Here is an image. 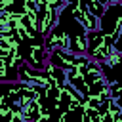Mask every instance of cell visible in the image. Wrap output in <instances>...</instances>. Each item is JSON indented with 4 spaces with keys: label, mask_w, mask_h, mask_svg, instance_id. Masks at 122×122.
<instances>
[{
    "label": "cell",
    "mask_w": 122,
    "mask_h": 122,
    "mask_svg": "<svg viewBox=\"0 0 122 122\" xmlns=\"http://www.w3.org/2000/svg\"><path fill=\"white\" fill-rule=\"evenodd\" d=\"M59 27L65 30V36H67V51H71L74 55H86L88 53V34L90 32L72 15L69 4L59 13Z\"/></svg>",
    "instance_id": "cell-1"
},
{
    "label": "cell",
    "mask_w": 122,
    "mask_h": 122,
    "mask_svg": "<svg viewBox=\"0 0 122 122\" xmlns=\"http://www.w3.org/2000/svg\"><path fill=\"white\" fill-rule=\"evenodd\" d=\"M114 44L116 40L109 34H103L101 30H93L88 34V57L97 61L99 65L101 63H107V59L111 57L112 50H114Z\"/></svg>",
    "instance_id": "cell-2"
},
{
    "label": "cell",
    "mask_w": 122,
    "mask_h": 122,
    "mask_svg": "<svg viewBox=\"0 0 122 122\" xmlns=\"http://www.w3.org/2000/svg\"><path fill=\"white\" fill-rule=\"evenodd\" d=\"M59 10L51 8L48 0H38V30L46 38L59 25Z\"/></svg>",
    "instance_id": "cell-3"
},
{
    "label": "cell",
    "mask_w": 122,
    "mask_h": 122,
    "mask_svg": "<svg viewBox=\"0 0 122 122\" xmlns=\"http://www.w3.org/2000/svg\"><path fill=\"white\" fill-rule=\"evenodd\" d=\"M120 21H122V0H111L105 15L99 19V30L114 38V32Z\"/></svg>",
    "instance_id": "cell-4"
},
{
    "label": "cell",
    "mask_w": 122,
    "mask_h": 122,
    "mask_svg": "<svg viewBox=\"0 0 122 122\" xmlns=\"http://www.w3.org/2000/svg\"><path fill=\"white\" fill-rule=\"evenodd\" d=\"M69 8L72 11V15L86 27L88 32H93V30H99V19L90 11L88 8V2L86 0H69Z\"/></svg>",
    "instance_id": "cell-5"
},
{
    "label": "cell",
    "mask_w": 122,
    "mask_h": 122,
    "mask_svg": "<svg viewBox=\"0 0 122 122\" xmlns=\"http://www.w3.org/2000/svg\"><path fill=\"white\" fill-rule=\"evenodd\" d=\"M51 65L59 67L61 71L69 72L71 69H76V61H78V55L67 51V50H55L50 53V59H48Z\"/></svg>",
    "instance_id": "cell-6"
},
{
    "label": "cell",
    "mask_w": 122,
    "mask_h": 122,
    "mask_svg": "<svg viewBox=\"0 0 122 122\" xmlns=\"http://www.w3.org/2000/svg\"><path fill=\"white\" fill-rule=\"evenodd\" d=\"M46 50H48V53H51L55 50H67V36L59 25L46 36Z\"/></svg>",
    "instance_id": "cell-7"
},
{
    "label": "cell",
    "mask_w": 122,
    "mask_h": 122,
    "mask_svg": "<svg viewBox=\"0 0 122 122\" xmlns=\"http://www.w3.org/2000/svg\"><path fill=\"white\" fill-rule=\"evenodd\" d=\"M0 82L6 84L19 82V67H15L8 57H0Z\"/></svg>",
    "instance_id": "cell-8"
},
{
    "label": "cell",
    "mask_w": 122,
    "mask_h": 122,
    "mask_svg": "<svg viewBox=\"0 0 122 122\" xmlns=\"http://www.w3.org/2000/svg\"><path fill=\"white\" fill-rule=\"evenodd\" d=\"M67 84L72 86V88H74L78 93H82L84 97L90 95V88H88V84H86V78H84V74H82L78 69H71V71L67 72Z\"/></svg>",
    "instance_id": "cell-9"
},
{
    "label": "cell",
    "mask_w": 122,
    "mask_h": 122,
    "mask_svg": "<svg viewBox=\"0 0 122 122\" xmlns=\"http://www.w3.org/2000/svg\"><path fill=\"white\" fill-rule=\"evenodd\" d=\"M46 74L50 76V80H51V86H53V88L63 90V88L67 86V72H65V71H61L59 67L51 65L50 61H48V65H46Z\"/></svg>",
    "instance_id": "cell-10"
},
{
    "label": "cell",
    "mask_w": 122,
    "mask_h": 122,
    "mask_svg": "<svg viewBox=\"0 0 122 122\" xmlns=\"http://www.w3.org/2000/svg\"><path fill=\"white\" fill-rule=\"evenodd\" d=\"M88 2V8H90V11L97 17V19H101L103 15H105V11H107V6H109V2L111 0H86Z\"/></svg>",
    "instance_id": "cell-11"
},
{
    "label": "cell",
    "mask_w": 122,
    "mask_h": 122,
    "mask_svg": "<svg viewBox=\"0 0 122 122\" xmlns=\"http://www.w3.org/2000/svg\"><path fill=\"white\" fill-rule=\"evenodd\" d=\"M114 50H116V51H118V53L122 55V36H120V38L116 40V44H114Z\"/></svg>",
    "instance_id": "cell-12"
}]
</instances>
